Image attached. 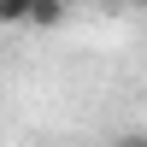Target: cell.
<instances>
[{
    "label": "cell",
    "instance_id": "cell-1",
    "mask_svg": "<svg viewBox=\"0 0 147 147\" xmlns=\"http://www.w3.org/2000/svg\"><path fill=\"white\" fill-rule=\"evenodd\" d=\"M65 18V0H30V30H53Z\"/></svg>",
    "mask_w": 147,
    "mask_h": 147
},
{
    "label": "cell",
    "instance_id": "cell-2",
    "mask_svg": "<svg viewBox=\"0 0 147 147\" xmlns=\"http://www.w3.org/2000/svg\"><path fill=\"white\" fill-rule=\"evenodd\" d=\"M0 24H6V30L30 24V0H0Z\"/></svg>",
    "mask_w": 147,
    "mask_h": 147
},
{
    "label": "cell",
    "instance_id": "cell-3",
    "mask_svg": "<svg viewBox=\"0 0 147 147\" xmlns=\"http://www.w3.org/2000/svg\"><path fill=\"white\" fill-rule=\"evenodd\" d=\"M118 147H147V136H124V141H118Z\"/></svg>",
    "mask_w": 147,
    "mask_h": 147
},
{
    "label": "cell",
    "instance_id": "cell-4",
    "mask_svg": "<svg viewBox=\"0 0 147 147\" xmlns=\"http://www.w3.org/2000/svg\"><path fill=\"white\" fill-rule=\"evenodd\" d=\"M129 6H147V0H129Z\"/></svg>",
    "mask_w": 147,
    "mask_h": 147
}]
</instances>
